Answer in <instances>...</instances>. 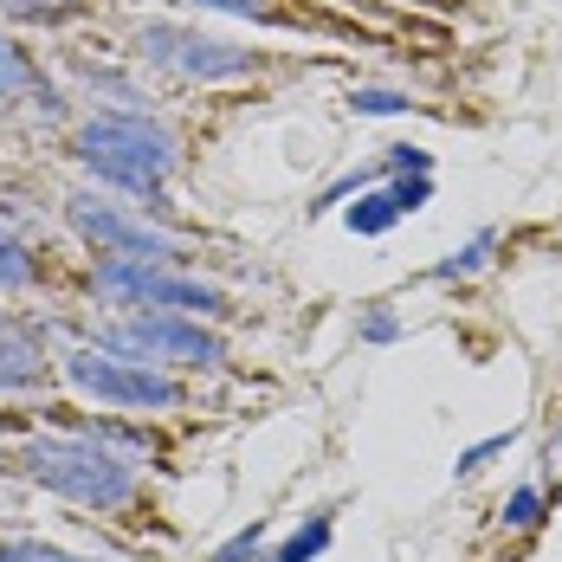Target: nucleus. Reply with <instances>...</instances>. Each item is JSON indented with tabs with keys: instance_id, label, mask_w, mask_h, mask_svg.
<instances>
[{
	"instance_id": "nucleus-4",
	"label": "nucleus",
	"mask_w": 562,
	"mask_h": 562,
	"mask_svg": "<svg viewBox=\"0 0 562 562\" xmlns=\"http://www.w3.org/2000/svg\"><path fill=\"white\" fill-rule=\"evenodd\" d=\"M65 375H71V389L98 394V401H111V407H175V401H181V389H175L169 375H156L149 362L111 356V349H78V356L65 362Z\"/></svg>"
},
{
	"instance_id": "nucleus-13",
	"label": "nucleus",
	"mask_w": 562,
	"mask_h": 562,
	"mask_svg": "<svg viewBox=\"0 0 562 562\" xmlns=\"http://www.w3.org/2000/svg\"><path fill=\"white\" fill-rule=\"evenodd\" d=\"M0 562H85V557H65V550L40 543V537H7L0 543Z\"/></svg>"
},
{
	"instance_id": "nucleus-19",
	"label": "nucleus",
	"mask_w": 562,
	"mask_h": 562,
	"mask_svg": "<svg viewBox=\"0 0 562 562\" xmlns=\"http://www.w3.org/2000/svg\"><path fill=\"white\" fill-rule=\"evenodd\" d=\"M389 194H394V201H401V214H414V207H420V201H427L434 188H427V175H414V181H394Z\"/></svg>"
},
{
	"instance_id": "nucleus-18",
	"label": "nucleus",
	"mask_w": 562,
	"mask_h": 562,
	"mask_svg": "<svg viewBox=\"0 0 562 562\" xmlns=\"http://www.w3.org/2000/svg\"><path fill=\"white\" fill-rule=\"evenodd\" d=\"M194 7H214V13H239V20H272L266 0H194Z\"/></svg>"
},
{
	"instance_id": "nucleus-5",
	"label": "nucleus",
	"mask_w": 562,
	"mask_h": 562,
	"mask_svg": "<svg viewBox=\"0 0 562 562\" xmlns=\"http://www.w3.org/2000/svg\"><path fill=\"white\" fill-rule=\"evenodd\" d=\"M98 291L116 304H149V311H221V291L201 279H175L149 259H111L98 266Z\"/></svg>"
},
{
	"instance_id": "nucleus-12",
	"label": "nucleus",
	"mask_w": 562,
	"mask_h": 562,
	"mask_svg": "<svg viewBox=\"0 0 562 562\" xmlns=\"http://www.w3.org/2000/svg\"><path fill=\"white\" fill-rule=\"evenodd\" d=\"M324 543H330V524H324V517H311V524H304V530H297V537H291L272 562H311Z\"/></svg>"
},
{
	"instance_id": "nucleus-6",
	"label": "nucleus",
	"mask_w": 562,
	"mask_h": 562,
	"mask_svg": "<svg viewBox=\"0 0 562 562\" xmlns=\"http://www.w3.org/2000/svg\"><path fill=\"white\" fill-rule=\"evenodd\" d=\"M136 46H143L149 65L181 71V78H201V85H221V78H246L252 71V53H239L226 40H207V33H188V26H143Z\"/></svg>"
},
{
	"instance_id": "nucleus-17",
	"label": "nucleus",
	"mask_w": 562,
	"mask_h": 562,
	"mask_svg": "<svg viewBox=\"0 0 562 562\" xmlns=\"http://www.w3.org/2000/svg\"><path fill=\"white\" fill-rule=\"evenodd\" d=\"M349 104H356L362 116H394V111H407V98H401V91H356Z\"/></svg>"
},
{
	"instance_id": "nucleus-16",
	"label": "nucleus",
	"mask_w": 562,
	"mask_h": 562,
	"mask_svg": "<svg viewBox=\"0 0 562 562\" xmlns=\"http://www.w3.org/2000/svg\"><path fill=\"white\" fill-rule=\"evenodd\" d=\"M537 510H543V498L524 485V492H510V498H505V524H510V530H530V524H537Z\"/></svg>"
},
{
	"instance_id": "nucleus-22",
	"label": "nucleus",
	"mask_w": 562,
	"mask_h": 562,
	"mask_svg": "<svg viewBox=\"0 0 562 562\" xmlns=\"http://www.w3.org/2000/svg\"><path fill=\"white\" fill-rule=\"evenodd\" d=\"M0 427H7V420H0Z\"/></svg>"
},
{
	"instance_id": "nucleus-10",
	"label": "nucleus",
	"mask_w": 562,
	"mask_h": 562,
	"mask_svg": "<svg viewBox=\"0 0 562 562\" xmlns=\"http://www.w3.org/2000/svg\"><path fill=\"white\" fill-rule=\"evenodd\" d=\"M26 85H33V65H26V53H20L13 40H0V104H13Z\"/></svg>"
},
{
	"instance_id": "nucleus-7",
	"label": "nucleus",
	"mask_w": 562,
	"mask_h": 562,
	"mask_svg": "<svg viewBox=\"0 0 562 562\" xmlns=\"http://www.w3.org/2000/svg\"><path fill=\"white\" fill-rule=\"evenodd\" d=\"M71 226L91 239V246H111V252H130V259H175V239L156 233L149 221H130L123 207L98 201V194H71Z\"/></svg>"
},
{
	"instance_id": "nucleus-1",
	"label": "nucleus",
	"mask_w": 562,
	"mask_h": 562,
	"mask_svg": "<svg viewBox=\"0 0 562 562\" xmlns=\"http://www.w3.org/2000/svg\"><path fill=\"white\" fill-rule=\"evenodd\" d=\"M20 465L33 472V485H46V492L71 498V505H91V510H116V505H130V492H136V472L104 440H91V434L85 440H26Z\"/></svg>"
},
{
	"instance_id": "nucleus-9",
	"label": "nucleus",
	"mask_w": 562,
	"mask_h": 562,
	"mask_svg": "<svg viewBox=\"0 0 562 562\" xmlns=\"http://www.w3.org/2000/svg\"><path fill=\"white\" fill-rule=\"evenodd\" d=\"M394 221H401V201H394L389 188L382 194H356V207H349V226L356 233H389Z\"/></svg>"
},
{
	"instance_id": "nucleus-8",
	"label": "nucleus",
	"mask_w": 562,
	"mask_h": 562,
	"mask_svg": "<svg viewBox=\"0 0 562 562\" xmlns=\"http://www.w3.org/2000/svg\"><path fill=\"white\" fill-rule=\"evenodd\" d=\"M40 375H46V349H40V337H33L26 324L0 317V389H33Z\"/></svg>"
},
{
	"instance_id": "nucleus-14",
	"label": "nucleus",
	"mask_w": 562,
	"mask_h": 562,
	"mask_svg": "<svg viewBox=\"0 0 562 562\" xmlns=\"http://www.w3.org/2000/svg\"><path fill=\"white\" fill-rule=\"evenodd\" d=\"M485 252H492V233H479L465 252H452L447 266H440V279H465V272H479V266H485Z\"/></svg>"
},
{
	"instance_id": "nucleus-11",
	"label": "nucleus",
	"mask_w": 562,
	"mask_h": 562,
	"mask_svg": "<svg viewBox=\"0 0 562 562\" xmlns=\"http://www.w3.org/2000/svg\"><path fill=\"white\" fill-rule=\"evenodd\" d=\"M20 284H33V259L13 233H0V291H20Z\"/></svg>"
},
{
	"instance_id": "nucleus-2",
	"label": "nucleus",
	"mask_w": 562,
	"mask_h": 562,
	"mask_svg": "<svg viewBox=\"0 0 562 562\" xmlns=\"http://www.w3.org/2000/svg\"><path fill=\"white\" fill-rule=\"evenodd\" d=\"M78 156H85V169H98L104 181L116 188H130V194H156L175 169V143L162 123H149V116H91L85 123V136H78Z\"/></svg>"
},
{
	"instance_id": "nucleus-3",
	"label": "nucleus",
	"mask_w": 562,
	"mask_h": 562,
	"mask_svg": "<svg viewBox=\"0 0 562 562\" xmlns=\"http://www.w3.org/2000/svg\"><path fill=\"white\" fill-rule=\"evenodd\" d=\"M98 349L130 356V362H188V369H221V337H207L201 324L175 317V311H143V317H123L111 324Z\"/></svg>"
},
{
	"instance_id": "nucleus-21",
	"label": "nucleus",
	"mask_w": 562,
	"mask_h": 562,
	"mask_svg": "<svg viewBox=\"0 0 562 562\" xmlns=\"http://www.w3.org/2000/svg\"><path fill=\"white\" fill-rule=\"evenodd\" d=\"M394 330H401V324H394L389 311H375V317L362 324V337H369V342H394Z\"/></svg>"
},
{
	"instance_id": "nucleus-15",
	"label": "nucleus",
	"mask_w": 562,
	"mask_h": 562,
	"mask_svg": "<svg viewBox=\"0 0 562 562\" xmlns=\"http://www.w3.org/2000/svg\"><path fill=\"white\" fill-rule=\"evenodd\" d=\"M78 0H0V13H13V20H58V13H71Z\"/></svg>"
},
{
	"instance_id": "nucleus-20",
	"label": "nucleus",
	"mask_w": 562,
	"mask_h": 562,
	"mask_svg": "<svg viewBox=\"0 0 562 562\" xmlns=\"http://www.w3.org/2000/svg\"><path fill=\"white\" fill-rule=\"evenodd\" d=\"M505 447H510L505 434H498V440H479V447H472V452H459V472H472V465H485L492 452H505Z\"/></svg>"
}]
</instances>
